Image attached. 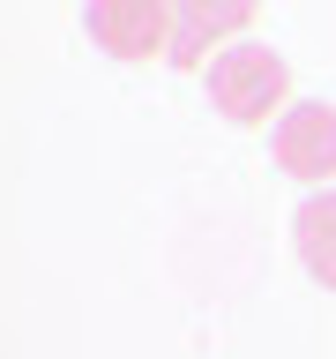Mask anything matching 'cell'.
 <instances>
[{
  "label": "cell",
  "instance_id": "obj_1",
  "mask_svg": "<svg viewBox=\"0 0 336 359\" xmlns=\"http://www.w3.org/2000/svg\"><path fill=\"white\" fill-rule=\"evenodd\" d=\"M209 75V105L232 120V128H269V120H284L291 105V60L276 45H224L217 60L202 67Z\"/></svg>",
  "mask_w": 336,
  "mask_h": 359
},
{
  "label": "cell",
  "instance_id": "obj_2",
  "mask_svg": "<svg viewBox=\"0 0 336 359\" xmlns=\"http://www.w3.org/2000/svg\"><path fill=\"white\" fill-rule=\"evenodd\" d=\"M269 150H276V165H284L291 180L329 187V180H336V105H321V97H291L284 120H276V135H269Z\"/></svg>",
  "mask_w": 336,
  "mask_h": 359
},
{
  "label": "cell",
  "instance_id": "obj_3",
  "mask_svg": "<svg viewBox=\"0 0 336 359\" xmlns=\"http://www.w3.org/2000/svg\"><path fill=\"white\" fill-rule=\"evenodd\" d=\"M90 38L112 60H164L172 53V0H90Z\"/></svg>",
  "mask_w": 336,
  "mask_h": 359
},
{
  "label": "cell",
  "instance_id": "obj_4",
  "mask_svg": "<svg viewBox=\"0 0 336 359\" xmlns=\"http://www.w3.org/2000/svg\"><path fill=\"white\" fill-rule=\"evenodd\" d=\"M254 8L262 0H172V60L179 67H209L224 45H239Z\"/></svg>",
  "mask_w": 336,
  "mask_h": 359
},
{
  "label": "cell",
  "instance_id": "obj_5",
  "mask_svg": "<svg viewBox=\"0 0 336 359\" xmlns=\"http://www.w3.org/2000/svg\"><path fill=\"white\" fill-rule=\"evenodd\" d=\"M291 247H299V262H307L314 285L336 292V187H314L299 202V217H291Z\"/></svg>",
  "mask_w": 336,
  "mask_h": 359
}]
</instances>
